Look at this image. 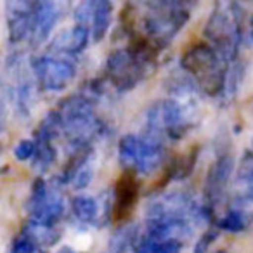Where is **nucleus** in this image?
Segmentation results:
<instances>
[{"label": "nucleus", "instance_id": "obj_10", "mask_svg": "<svg viewBox=\"0 0 253 253\" xmlns=\"http://www.w3.org/2000/svg\"><path fill=\"white\" fill-rule=\"evenodd\" d=\"M66 211V200L57 187V182H47L37 177L32 184V191L26 200V213L30 220L56 225Z\"/></svg>", "mask_w": 253, "mask_h": 253}, {"label": "nucleus", "instance_id": "obj_18", "mask_svg": "<svg viewBox=\"0 0 253 253\" xmlns=\"http://www.w3.org/2000/svg\"><path fill=\"white\" fill-rule=\"evenodd\" d=\"M21 232L25 236H28L33 243H37V245L43 250L54 246L61 239V232L56 229V225L42 224V222L30 220V218L25 222Z\"/></svg>", "mask_w": 253, "mask_h": 253}, {"label": "nucleus", "instance_id": "obj_4", "mask_svg": "<svg viewBox=\"0 0 253 253\" xmlns=\"http://www.w3.org/2000/svg\"><path fill=\"white\" fill-rule=\"evenodd\" d=\"M187 2H144L139 14V33L149 39L160 50L169 47L191 18Z\"/></svg>", "mask_w": 253, "mask_h": 253}, {"label": "nucleus", "instance_id": "obj_11", "mask_svg": "<svg viewBox=\"0 0 253 253\" xmlns=\"http://www.w3.org/2000/svg\"><path fill=\"white\" fill-rule=\"evenodd\" d=\"M232 172H234V160L227 153H220L208 169L205 179V205L213 215L215 210L224 203Z\"/></svg>", "mask_w": 253, "mask_h": 253}, {"label": "nucleus", "instance_id": "obj_22", "mask_svg": "<svg viewBox=\"0 0 253 253\" xmlns=\"http://www.w3.org/2000/svg\"><path fill=\"white\" fill-rule=\"evenodd\" d=\"M243 78H245V63L243 61H234V63L229 64L227 68V75H225V87H224V94H222L220 101L224 104L231 102L232 99L238 95L239 87L243 84Z\"/></svg>", "mask_w": 253, "mask_h": 253}, {"label": "nucleus", "instance_id": "obj_21", "mask_svg": "<svg viewBox=\"0 0 253 253\" xmlns=\"http://www.w3.org/2000/svg\"><path fill=\"white\" fill-rule=\"evenodd\" d=\"M111 18H113V4L106 0H97L94 5V14L90 21V35L94 42H101L108 35L111 28Z\"/></svg>", "mask_w": 253, "mask_h": 253}, {"label": "nucleus", "instance_id": "obj_5", "mask_svg": "<svg viewBox=\"0 0 253 253\" xmlns=\"http://www.w3.org/2000/svg\"><path fill=\"white\" fill-rule=\"evenodd\" d=\"M180 68L198 85L201 94L222 97L227 68L210 43H194L180 57Z\"/></svg>", "mask_w": 253, "mask_h": 253}, {"label": "nucleus", "instance_id": "obj_20", "mask_svg": "<svg viewBox=\"0 0 253 253\" xmlns=\"http://www.w3.org/2000/svg\"><path fill=\"white\" fill-rule=\"evenodd\" d=\"M35 144L37 151L35 156H33V169L42 177V173H45L54 165L57 158V151L54 148V139L40 134V132H35Z\"/></svg>", "mask_w": 253, "mask_h": 253}, {"label": "nucleus", "instance_id": "obj_7", "mask_svg": "<svg viewBox=\"0 0 253 253\" xmlns=\"http://www.w3.org/2000/svg\"><path fill=\"white\" fill-rule=\"evenodd\" d=\"M35 75L23 54L14 52L5 61V82H4V97L11 99L16 115L21 120L30 118L33 104H35Z\"/></svg>", "mask_w": 253, "mask_h": 253}, {"label": "nucleus", "instance_id": "obj_6", "mask_svg": "<svg viewBox=\"0 0 253 253\" xmlns=\"http://www.w3.org/2000/svg\"><path fill=\"white\" fill-rule=\"evenodd\" d=\"M118 162L125 170L151 175L165 162V146L148 134H126L118 142Z\"/></svg>", "mask_w": 253, "mask_h": 253}, {"label": "nucleus", "instance_id": "obj_3", "mask_svg": "<svg viewBox=\"0 0 253 253\" xmlns=\"http://www.w3.org/2000/svg\"><path fill=\"white\" fill-rule=\"evenodd\" d=\"M245 9L239 2H217L207 19L203 35L225 64L238 61V50L243 40Z\"/></svg>", "mask_w": 253, "mask_h": 253}, {"label": "nucleus", "instance_id": "obj_17", "mask_svg": "<svg viewBox=\"0 0 253 253\" xmlns=\"http://www.w3.org/2000/svg\"><path fill=\"white\" fill-rule=\"evenodd\" d=\"M61 4L57 2H37L35 4V18H33V32L30 43L32 47H39L45 42L52 33L56 23L61 18Z\"/></svg>", "mask_w": 253, "mask_h": 253}, {"label": "nucleus", "instance_id": "obj_9", "mask_svg": "<svg viewBox=\"0 0 253 253\" xmlns=\"http://www.w3.org/2000/svg\"><path fill=\"white\" fill-rule=\"evenodd\" d=\"M32 70L37 85L43 92H61L77 77L75 57L45 50L32 57Z\"/></svg>", "mask_w": 253, "mask_h": 253}, {"label": "nucleus", "instance_id": "obj_29", "mask_svg": "<svg viewBox=\"0 0 253 253\" xmlns=\"http://www.w3.org/2000/svg\"><path fill=\"white\" fill-rule=\"evenodd\" d=\"M250 28H252V32H250V39H252V42H253V16H252V19H250Z\"/></svg>", "mask_w": 253, "mask_h": 253}, {"label": "nucleus", "instance_id": "obj_30", "mask_svg": "<svg viewBox=\"0 0 253 253\" xmlns=\"http://www.w3.org/2000/svg\"><path fill=\"white\" fill-rule=\"evenodd\" d=\"M215 253H229V252H227V250L222 248V250H217V252H215Z\"/></svg>", "mask_w": 253, "mask_h": 253}, {"label": "nucleus", "instance_id": "obj_16", "mask_svg": "<svg viewBox=\"0 0 253 253\" xmlns=\"http://www.w3.org/2000/svg\"><path fill=\"white\" fill-rule=\"evenodd\" d=\"M90 39H92L90 30H88L87 26L73 25L71 28L61 30L52 39V42L47 47V50L56 52V54H63V56L75 57L87 49L88 40Z\"/></svg>", "mask_w": 253, "mask_h": 253}, {"label": "nucleus", "instance_id": "obj_24", "mask_svg": "<svg viewBox=\"0 0 253 253\" xmlns=\"http://www.w3.org/2000/svg\"><path fill=\"white\" fill-rule=\"evenodd\" d=\"M252 222L241 213V211L234 210V208H227V211L224 213V217L220 220L215 222L218 231L229 232V234H239L245 231Z\"/></svg>", "mask_w": 253, "mask_h": 253}, {"label": "nucleus", "instance_id": "obj_1", "mask_svg": "<svg viewBox=\"0 0 253 253\" xmlns=\"http://www.w3.org/2000/svg\"><path fill=\"white\" fill-rule=\"evenodd\" d=\"M215 215L187 191H165L149 198L144 210V232L160 241H186L196 229L213 222Z\"/></svg>", "mask_w": 253, "mask_h": 253}, {"label": "nucleus", "instance_id": "obj_28", "mask_svg": "<svg viewBox=\"0 0 253 253\" xmlns=\"http://www.w3.org/2000/svg\"><path fill=\"white\" fill-rule=\"evenodd\" d=\"M56 253H78L77 250H73L71 246H61L59 250H57Z\"/></svg>", "mask_w": 253, "mask_h": 253}, {"label": "nucleus", "instance_id": "obj_14", "mask_svg": "<svg viewBox=\"0 0 253 253\" xmlns=\"http://www.w3.org/2000/svg\"><path fill=\"white\" fill-rule=\"evenodd\" d=\"M241 211L250 222H253V153L243 155L236 170V191L231 207Z\"/></svg>", "mask_w": 253, "mask_h": 253}, {"label": "nucleus", "instance_id": "obj_27", "mask_svg": "<svg viewBox=\"0 0 253 253\" xmlns=\"http://www.w3.org/2000/svg\"><path fill=\"white\" fill-rule=\"evenodd\" d=\"M217 236H218V229H210V231H207L196 241L193 253H208V248H210L211 243H213L215 239H217Z\"/></svg>", "mask_w": 253, "mask_h": 253}, {"label": "nucleus", "instance_id": "obj_26", "mask_svg": "<svg viewBox=\"0 0 253 253\" xmlns=\"http://www.w3.org/2000/svg\"><path fill=\"white\" fill-rule=\"evenodd\" d=\"M37 151V144L35 139H21L18 144L12 148V155L18 162H28V160H33Z\"/></svg>", "mask_w": 253, "mask_h": 253}, {"label": "nucleus", "instance_id": "obj_12", "mask_svg": "<svg viewBox=\"0 0 253 253\" xmlns=\"http://www.w3.org/2000/svg\"><path fill=\"white\" fill-rule=\"evenodd\" d=\"M35 4L28 0H9L5 4V21H7L9 42L19 43L32 39Z\"/></svg>", "mask_w": 253, "mask_h": 253}, {"label": "nucleus", "instance_id": "obj_2", "mask_svg": "<svg viewBox=\"0 0 253 253\" xmlns=\"http://www.w3.org/2000/svg\"><path fill=\"white\" fill-rule=\"evenodd\" d=\"M56 109L61 116V135L71 155L92 149V142L104 135L106 123L97 116L95 101L85 92L63 99Z\"/></svg>", "mask_w": 253, "mask_h": 253}, {"label": "nucleus", "instance_id": "obj_8", "mask_svg": "<svg viewBox=\"0 0 253 253\" xmlns=\"http://www.w3.org/2000/svg\"><path fill=\"white\" fill-rule=\"evenodd\" d=\"M104 66L106 80L120 94H125V92L135 88L146 78L149 70L155 68L146 61H142L139 56H135L128 47H122V49L109 52Z\"/></svg>", "mask_w": 253, "mask_h": 253}, {"label": "nucleus", "instance_id": "obj_15", "mask_svg": "<svg viewBox=\"0 0 253 253\" xmlns=\"http://www.w3.org/2000/svg\"><path fill=\"white\" fill-rule=\"evenodd\" d=\"M95 170V153L94 149L71 155L61 175L57 177V184H70L73 189L85 191L92 184Z\"/></svg>", "mask_w": 253, "mask_h": 253}, {"label": "nucleus", "instance_id": "obj_25", "mask_svg": "<svg viewBox=\"0 0 253 253\" xmlns=\"http://www.w3.org/2000/svg\"><path fill=\"white\" fill-rule=\"evenodd\" d=\"M11 253H47V250L40 248L37 243H33L28 236L19 232L11 243Z\"/></svg>", "mask_w": 253, "mask_h": 253}, {"label": "nucleus", "instance_id": "obj_23", "mask_svg": "<svg viewBox=\"0 0 253 253\" xmlns=\"http://www.w3.org/2000/svg\"><path fill=\"white\" fill-rule=\"evenodd\" d=\"M198 153L200 148H191V151H187L186 155H180L177 158L172 160V165L169 169V177L170 180H182L186 177L191 175V172L196 167V160H198Z\"/></svg>", "mask_w": 253, "mask_h": 253}, {"label": "nucleus", "instance_id": "obj_13", "mask_svg": "<svg viewBox=\"0 0 253 253\" xmlns=\"http://www.w3.org/2000/svg\"><path fill=\"white\" fill-rule=\"evenodd\" d=\"M139 180L137 173L125 170L118 177L115 187L111 191L113 198V218L115 220H126L132 211L135 210V205L139 201Z\"/></svg>", "mask_w": 253, "mask_h": 253}, {"label": "nucleus", "instance_id": "obj_19", "mask_svg": "<svg viewBox=\"0 0 253 253\" xmlns=\"http://www.w3.org/2000/svg\"><path fill=\"white\" fill-rule=\"evenodd\" d=\"M139 232L141 231H139L137 224L126 222L125 225H122L113 232L109 238L108 248L102 253H132V246H134Z\"/></svg>", "mask_w": 253, "mask_h": 253}]
</instances>
